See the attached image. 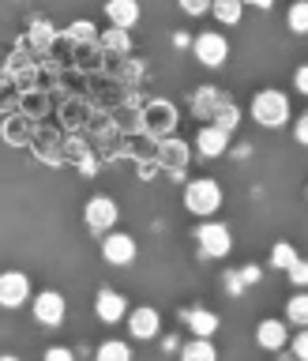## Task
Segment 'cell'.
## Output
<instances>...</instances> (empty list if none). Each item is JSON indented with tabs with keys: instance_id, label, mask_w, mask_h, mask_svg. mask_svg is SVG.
Returning a JSON list of instances; mask_svg holds the SVG:
<instances>
[{
	"instance_id": "1",
	"label": "cell",
	"mask_w": 308,
	"mask_h": 361,
	"mask_svg": "<svg viewBox=\"0 0 308 361\" xmlns=\"http://www.w3.org/2000/svg\"><path fill=\"white\" fill-rule=\"evenodd\" d=\"M252 121L259 124V128H286V124L293 121L290 98L282 94V90H275V87L256 90V98H252Z\"/></svg>"
},
{
	"instance_id": "2",
	"label": "cell",
	"mask_w": 308,
	"mask_h": 361,
	"mask_svg": "<svg viewBox=\"0 0 308 361\" xmlns=\"http://www.w3.org/2000/svg\"><path fill=\"white\" fill-rule=\"evenodd\" d=\"M222 200H226V192L214 177H196L185 185V211H192L196 219H211L222 207Z\"/></svg>"
},
{
	"instance_id": "3",
	"label": "cell",
	"mask_w": 308,
	"mask_h": 361,
	"mask_svg": "<svg viewBox=\"0 0 308 361\" xmlns=\"http://www.w3.org/2000/svg\"><path fill=\"white\" fill-rule=\"evenodd\" d=\"M140 128L143 135H151V140H166V135H173L177 128V106L173 102H166V98H154V102H147L143 113H140Z\"/></svg>"
},
{
	"instance_id": "4",
	"label": "cell",
	"mask_w": 308,
	"mask_h": 361,
	"mask_svg": "<svg viewBox=\"0 0 308 361\" xmlns=\"http://www.w3.org/2000/svg\"><path fill=\"white\" fill-rule=\"evenodd\" d=\"M192 53H196V61L203 68H222L230 61V42H226L222 30H203V34H196V42H192Z\"/></svg>"
},
{
	"instance_id": "5",
	"label": "cell",
	"mask_w": 308,
	"mask_h": 361,
	"mask_svg": "<svg viewBox=\"0 0 308 361\" xmlns=\"http://www.w3.org/2000/svg\"><path fill=\"white\" fill-rule=\"evenodd\" d=\"M196 241H199V252L211 256V259H226L233 252V233H230V226H222V222H203L196 230Z\"/></svg>"
},
{
	"instance_id": "6",
	"label": "cell",
	"mask_w": 308,
	"mask_h": 361,
	"mask_svg": "<svg viewBox=\"0 0 308 361\" xmlns=\"http://www.w3.org/2000/svg\"><path fill=\"white\" fill-rule=\"evenodd\" d=\"M117 219H121V211H117V203H113L109 196H90V200H87L83 222H87L90 233H101V237H106L113 226H117Z\"/></svg>"
},
{
	"instance_id": "7",
	"label": "cell",
	"mask_w": 308,
	"mask_h": 361,
	"mask_svg": "<svg viewBox=\"0 0 308 361\" xmlns=\"http://www.w3.org/2000/svg\"><path fill=\"white\" fill-rule=\"evenodd\" d=\"M135 252H140V245H135L132 233H121V230H109L106 237H101V259L113 267H128Z\"/></svg>"
},
{
	"instance_id": "8",
	"label": "cell",
	"mask_w": 308,
	"mask_h": 361,
	"mask_svg": "<svg viewBox=\"0 0 308 361\" xmlns=\"http://www.w3.org/2000/svg\"><path fill=\"white\" fill-rule=\"evenodd\" d=\"M30 312H34V320H38L42 327H61L64 316H68V301L56 290H42L38 298L30 301Z\"/></svg>"
},
{
	"instance_id": "9",
	"label": "cell",
	"mask_w": 308,
	"mask_h": 361,
	"mask_svg": "<svg viewBox=\"0 0 308 361\" xmlns=\"http://www.w3.org/2000/svg\"><path fill=\"white\" fill-rule=\"evenodd\" d=\"M30 301V279L23 271H0V305L11 309H23Z\"/></svg>"
},
{
	"instance_id": "10",
	"label": "cell",
	"mask_w": 308,
	"mask_h": 361,
	"mask_svg": "<svg viewBox=\"0 0 308 361\" xmlns=\"http://www.w3.org/2000/svg\"><path fill=\"white\" fill-rule=\"evenodd\" d=\"M154 162L177 177L180 169L188 166V143L177 140V135H166V140H158V143H154Z\"/></svg>"
},
{
	"instance_id": "11",
	"label": "cell",
	"mask_w": 308,
	"mask_h": 361,
	"mask_svg": "<svg viewBox=\"0 0 308 361\" xmlns=\"http://www.w3.org/2000/svg\"><path fill=\"white\" fill-rule=\"evenodd\" d=\"M94 316L101 324H121L124 316H128V298L117 290H109V286H101L94 293Z\"/></svg>"
},
{
	"instance_id": "12",
	"label": "cell",
	"mask_w": 308,
	"mask_h": 361,
	"mask_svg": "<svg viewBox=\"0 0 308 361\" xmlns=\"http://www.w3.org/2000/svg\"><path fill=\"white\" fill-rule=\"evenodd\" d=\"M128 331H132V338H140V343H151V338H158V331H162V312L151 309V305L132 309L128 312Z\"/></svg>"
},
{
	"instance_id": "13",
	"label": "cell",
	"mask_w": 308,
	"mask_h": 361,
	"mask_svg": "<svg viewBox=\"0 0 308 361\" xmlns=\"http://www.w3.org/2000/svg\"><path fill=\"white\" fill-rule=\"evenodd\" d=\"M256 343L264 346V350H286L290 346V324L286 320H278V316H267V320H259L256 324Z\"/></svg>"
},
{
	"instance_id": "14",
	"label": "cell",
	"mask_w": 308,
	"mask_h": 361,
	"mask_svg": "<svg viewBox=\"0 0 308 361\" xmlns=\"http://www.w3.org/2000/svg\"><path fill=\"white\" fill-rule=\"evenodd\" d=\"M196 151L203 158H222L226 151H230V132H222L218 124H203V128L196 132Z\"/></svg>"
},
{
	"instance_id": "15",
	"label": "cell",
	"mask_w": 308,
	"mask_h": 361,
	"mask_svg": "<svg viewBox=\"0 0 308 361\" xmlns=\"http://www.w3.org/2000/svg\"><path fill=\"white\" fill-rule=\"evenodd\" d=\"M106 19L109 27L132 30L140 23V0H106Z\"/></svg>"
},
{
	"instance_id": "16",
	"label": "cell",
	"mask_w": 308,
	"mask_h": 361,
	"mask_svg": "<svg viewBox=\"0 0 308 361\" xmlns=\"http://www.w3.org/2000/svg\"><path fill=\"white\" fill-rule=\"evenodd\" d=\"M180 320H185L188 331L199 335V338H211V335L222 327L218 312H211V309H185V312H180Z\"/></svg>"
},
{
	"instance_id": "17",
	"label": "cell",
	"mask_w": 308,
	"mask_h": 361,
	"mask_svg": "<svg viewBox=\"0 0 308 361\" xmlns=\"http://www.w3.org/2000/svg\"><path fill=\"white\" fill-rule=\"evenodd\" d=\"M30 132H34V121L27 117V113L4 117V124H0V135H4V143H11V147H27L30 143Z\"/></svg>"
},
{
	"instance_id": "18",
	"label": "cell",
	"mask_w": 308,
	"mask_h": 361,
	"mask_svg": "<svg viewBox=\"0 0 308 361\" xmlns=\"http://www.w3.org/2000/svg\"><path fill=\"white\" fill-rule=\"evenodd\" d=\"M222 102H226V98H222L214 87H199V90H196V98H192V113H196L199 121H211V117H214V109H218Z\"/></svg>"
},
{
	"instance_id": "19",
	"label": "cell",
	"mask_w": 308,
	"mask_h": 361,
	"mask_svg": "<svg viewBox=\"0 0 308 361\" xmlns=\"http://www.w3.org/2000/svg\"><path fill=\"white\" fill-rule=\"evenodd\" d=\"M211 16L222 23V27H237L245 16V0H214L211 4Z\"/></svg>"
},
{
	"instance_id": "20",
	"label": "cell",
	"mask_w": 308,
	"mask_h": 361,
	"mask_svg": "<svg viewBox=\"0 0 308 361\" xmlns=\"http://www.w3.org/2000/svg\"><path fill=\"white\" fill-rule=\"evenodd\" d=\"M180 361H218V350H214L211 338H192V343H185V350H180Z\"/></svg>"
},
{
	"instance_id": "21",
	"label": "cell",
	"mask_w": 308,
	"mask_h": 361,
	"mask_svg": "<svg viewBox=\"0 0 308 361\" xmlns=\"http://www.w3.org/2000/svg\"><path fill=\"white\" fill-rule=\"evenodd\" d=\"M94 361H135V357H132V346L124 338H106L94 350Z\"/></svg>"
},
{
	"instance_id": "22",
	"label": "cell",
	"mask_w": 308,
	"mask_h": 361,
	"mask_svg": "<svg viewBox=\"0 0 308 361\" xmlns=\"http://www.w3.org/2000/svg\"><path fill=\"white\" fill-rule=\"evenodd\" d=\"M98 45H101V53H128L132 49V38H128V30L109 27V30L98 34Z\"/></svg>"
},
{
	"instance_id": "23",
	"label": "cell",
	"mask_w": 308,
	"mask_h": 361,
	"mask_svg": "<svg viewBox=\"0 0 308 361\" xmlns=\"http://www.w3.org/2000/svg\"><path fill=\"white\" fill-rule=\"evenodd\" d=\"M286 324H293V327H308V290L293 293V298L286 301Z\"/></svg>"
},
{
	"instance_id": "24",
	"label": "cell",
	"mask_w": 308,
	"mask_h": 361,
	"mask_svg": "<svg viewBox=\"0 0 308 361\" xmlns=\"http://www.w3.org/2000/svg\"><path fill=\"white\" fill-rule=\"evenodd\" d=\"M297 248H293V241H278L275 248H271V267H278V271H290L293 264H297Z\"/></svg>"
},
{
	"instance_id": "25",
	"label": "cell",
	"mask_w": 308,
	"mask_h": 361,
	"mask_svg": "<svg viewBox=\"0 0 308 361\" xmlns=\"http://www.w3.org/2000/svg\"><path fill=\"white\" fill-rule=\"evenodd\" d=\"M237 121H241V109H237L230 98H226L222 106L214 109V117H211V124H218L222 132H233V128H237Z\"/></svg>"
},
{
	"instance_id": "26",
	"label": "cell",
	"mask_w": 308,
	"mask_h": 361,
	"mask_svg": "<svg viewBox=\"0 0 308 361\" xmlns=\"http://www.w3.org/2000/svg\"><path fill=\"white\" fill-rule=\"evenodd\" d=\"M286 27L293 34H308V0H293L286 11Z\"/></svg>"
},
{
	"instance_id": "27",
	"label": "cell",
	"mask_w": 308,
	"mask_h": 361,
	"mask_svg": "<svg viewBox=\"0 0 308 361\" xmlns=\"http://www.w3.org/2000/svg\"><path fill=\"white\" fill-rule=\"evenodd\" d=\"M64 38L72 45H79V42H98V34H94V23L90 19H75V23H68Z\"/></svg>"
},
{
	"instance_id": "28",
	"label": "cell",
	"mask_w": 308,
	"mask_h": 361,
	"mask_svg": "<svg viewBox=\"0 0 308 361\" xmlns=\"http://www.w3.org/2000/svg\"><path fill=\"white\" fill-rule=\"evenodd\" d=\"M53 42H56V30L49 27V23H45V19L30 23V45H34V49H49Z\"/></svg>"
},
{
	"instance_id": "29",
	"label": "cell",
	"mask_w": 308,
	"mask_h": 361,
	"mask_svg": "<svg viewBox=\"0 0 308 361\" xmlns=\"http://www.w3.org/2000/svg\"><path fill=\"white\" fill-rule=\"evenodd\" d=\"M290 350H293V361H308V327H301V331L290 338Z\"/></svg>"
},
{
	"instance_id": "30",
	"label": "cell",
	"mask_w": 308,
	"mask_h": 361,
	"mask_svg": "<svg viewBox=\"0 0 308 361\" xmlns=\"http://www.w3.org/2000/svg\"><path fill=\"white\" fill-rule=\"evenodd\" d=\"M177 4H180V11H185V16H207L214 0H177Z\"/></svg>"
},
{
	"instance_id": "31",
	"label": "cell",
	"mask_w": 308,
	"mask_h": 361,
	"mask_svg": "<svg viewBox=\"0 0 308 361\" xmlns=\"http://www.w3.org/2000/svg\"><path fill=\"white\" fill-rule=\"evenodd\" d=\"M42 361H75V354H72L68 346H49V350H45V357H42Z\"/></svg>"
},
{
	"instance_id": "32",
	"label": "cell",
	"mask_w": 308,
	"mask_h": 361,
	"mask_svg": "<svg viewBox=\"0 0 308 361\" xmlns=\"http://www.w3.org/2000/svg\"><path fill=\"white\" fill-rule=\"evenodd\" d=\"M290 279L297 282V286H308V259H297V264L290 267Z\"/></svg>"
},
{
	"instance_id": "33",
	"label": "cell",
	"mask_w": 308,
	"mask_h": 361,
	"mask_svg": "<svg viewBox=\"0 0 308 361\" xmlns=\"http://www.w3.org/2000/svg\"><path fill=\"white\" fill-rule=\"evenodd\" d=\"M293 135H297V143H301V147H308V109L297 117V124H293Z\"/></svg>"
},
{
	"instance_id": "34",
	"label": "cell",
	"mask_w": 308,
	"mask_h": 361,
	"mask_svg": "<svg viewBox=\"0 0 308 361\" xmlns=\"http://www.w3.org/2000/svg\"><path fill=\"white\" fill-rule=\"evenodd\" d=\"M293 87H297V90H301V94L308 98V64H301V68H297V72H293Z\"/></svg>"
},
{
	"instance_id": "35",
	"label": "cell",
	"mask_w": 308,
	"mask_h": 361,
	"mask_svg": "<svg viewBox=\"0 0 308 361\" xmlns=\"http://www.w3.org/2000/svg\"><path fill=\"white\" fill-rule=\"evenodd\" d=\"M237 275H241V282H259V267H252V264H248V267H241V271H237Z\"/></svg>"
},
{
	"instance_id": "36",
	"label": "cell",
	"mask_w": 308,
	"mask_h": 361,
	"mask_svg": "<svg viewBox=\"0 0 308 361\" xmlns=\"http://www.w3.org/2000/svg\"><path fill=\"white\" fill-rule=\"evenodd\" d=\"M27 106L42 113V109H45V94H38V98H34V94H27Z\"/></svg>"
},
{
	"instance_id": "37",
	"label": "cell",
	"mask_w": 308,
	"mask_h": 361,
	"mask_svg": "<svg viewBox=\"0 0 308 361\" xmlns=\"http://www.w3.org/2000/svg\"><path fill=\"white\" fill-rule=\"evenodd\" d=\"M245 4H256V8H271L275 0H245Z\"/></svg>"
},
{
	"instance_id": "38",
	"label": "cell",
	"mask_w": 308,
	"mask_h": 361,
	"mask_svg": "<svg viewBox=\"0 0 308 361\" xmlns=\"http://www.w3.org/2000/svg\"><path fill=\"white\" fill-rule=\"evenodd\" d=\"M0 361H19L16 354H0Z\"/></svg>"
},
{
	"instance_id": "39",
	"label": "cell",
	"mask_w": 308,
	"mask_h": 361,
	"mask_svg": "<svg viewBox=\"0 0 308 361\" xmlns=\"http://www.w3.org/2000/svg\"><path fill=\"white\" fill-rule=\"evenodd\" d=\"M304 200H308V188H304Z\"/></svg>"
}]
</instances>
